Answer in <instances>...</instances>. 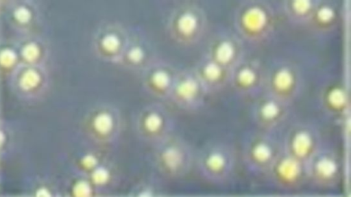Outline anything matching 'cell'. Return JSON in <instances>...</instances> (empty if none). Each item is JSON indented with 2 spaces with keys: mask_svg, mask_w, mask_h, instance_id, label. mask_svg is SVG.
<instances>
[{
  "mask_svg": "<svg viewBox=\"0 0 351 197\" xmlns=\"http://www.w3.org/2000/svg\"><path fill=\"white\" fill-rule=\"evenodd\" d=\"M265 75L261 61L245 57L230 72L229 86L238 96L254 99L265 91Z\"/></svg>",
  "mask_w": 351,
  "mask_h": 197,
  "instance_id": "cell-15",
  "label": "cell"
},
{
  "mask_svg": "<svg viewBox=\"0 0 351 197\" xmlns=\"http://www.w3.org/2000/svg\"><path fill=\"white\" fill-rule=\"evenodd\" d=\"M317 1L289 0L281 3V10L287 21L296 27H307Z\"/></svg>",
  "mask_w": 351,
  "mask_h": 197,
  "instance_id": "cell-22",
  "label": "cell"
},
{
  "mask_svg": "<svg viewBox=\"0 0 351 197\" xmlns=\"http://www.w3.org/2000/svg\"><path fill=\"white\" fill-rule=\"evenodd\" d=\"M86 137L95 146L104 148L115 143L123 129L121 110L112 103L102 102L90 107L82 120Z\"/></svg>",
  "mask_w": 351,
  "mask_h": 197,
  "instance_id": "cell-3",
  "label": "cell"
},
{
  "mask_svg": "<svg viewBox=\"0 0 351 197\" xmlns=\"http://www.w3.org/2000/svg\"><path fill=\"white\" fill-rule=\"evenodd\" d=\"M208 96L192 68L178 70L169 98L177 108L193 112L205 104Z\"/></svg>",
  "mask_w": 351,
  "mask_h": 197,
  "instance_id": "cell-14",
  "label": "cell"
},
{
  "mask_svg": "<svg viewBox=\"0 0 351 197\" xmlns=\"http://www.w3.org/2000/svg\"><path fill=\"white\" fill-rule=\"evenodd\" d=\"M300 66L288 59H278L266 67L264 92L292 105L304 88Z\"/></svg>",
  "mask_w": 351,
  "mask_h": 197,
  "instance_id": "cell-6",
  "label": "cell"
},
{
  "mask_svg": "<svg viewBox=\"0 0 351 197\" xmlns=\"http://www.w3.org/2000/svg\"><path fill=\"white\" fill-rule=\"evenodd\" d=\"M194 166L206 181L224 183L230 179L236 168L235 149L225 142L208 143L195 154Z\"/></svg>",
  "mask_w": 351,
  "mask_h": 197,
  "instance_id": "cell-5",
  "label": "cell"
},
{
  "mask_svg": "<svg viewBox=\"0 0 351 197\" xmlns=\"http://www.w3.org/2000/svg\"><path fill=\"white\" fill-rule=\"evenodd\" d=\"M305 168L307 183L322 189L337 186L343 175L339 155L324 145L306 163Z\"/></svg>",
  "mask_w": 351,
  "mask_h": 197,
  "instance_id": "cell-12",
  "label": "cell"
},
{
  "mask_svg": "<svg viewBox=\"0 0 351 197\" xmlns=\"http://www.w3.org/2000/svg\"><path fill=\"white\" fill-rule=\"evenodd\" d=\"M14 59V54L10 51H4L0 55V61L5 66L11 64Z\"/></svg>",
  "mask_w": 351,
  "mask_h": 197,
  "instance_id": "cell-28",
  "label": "cell"
},
{
  "mask_svg": "<svg viewBox=\"0 0 351 197\" xmlns=\"http://www.w3.org/2000/svg\"><path fill=\"white\" fill-rule=\"evenodd\" d=\"M282 151L281 141L274 133L255 129L243 138L241 157L249 172L265 175Z\"/></svg>",
  "mask_w": 351,
  "mask_h": 197,
  "instance_id": "cell-8",
  "label": "cell"
},
{
  "mask_svg": "<svg viewBox=\"0 0 351 197\" xmlns=\"http://www.w3.org/2000/svg\"><path fill=\"white\" fill-rule=\"evenodd\" d=\"M104 148H95L81 154L75 160V167L79 176L86 177L96 168L107 160L101 150Z\"/></svg>",
  "mask_w": 351,
  "mask_h": 197,
  "instance_id": "cell-24",
  "label": "cell"
},
{
  "mask_svg": "<svg viewBox=\"0 0 351 197\" xmlns=\"http://www.w3.org/2000/svg\"><path fill=\"white\" fill-rule=\"evenodd\" d=\"M291 106L263 92L254 99L250 116L256 129L275 133L289 120Z\"/></svg>",
  "mask_w": 351,
  "mask_h": 197,
  "instance_id": "cell-13",
  "label": "cell"
},
{
  "mask_svg": "<svg viewBox=\"0 0 351 197\" xmlns=\"http://www.w3.org/2000/svg\"><path fill=\"white\" fill-rule=\"evenodd\" d=\"M323 145L320 131L307 121L292 124L281 140L282 151L304 164Z\"/></svg>",
  "mask_w": 351,
  "mask_h": 197,
  "instance_id": "cell-10",
  "label": "cell"
},
{
  "mask_svg": "<svg viewBox=\"0 0 351 197\" xmlns=\"http://www.w3.org/2000/svg\"><path fill=\"white\" fill-rule=\"evenodd\" d=\"M208 27V16L198 3L186 1L176 6L169 13L166 32L176 44L183 47H193L205 37Z\"/></svg>",
  "mask_w": 351,
  "mask_h": 197,
  "instance_id": "cell-2",
  "label": "cell"
},
{
  "mask_svg": "<svg viewBox=\"0 0 351 197\" xmlns=\"http://www.w3.org/2000/svg\"><path fill=\"white\" fill-rule=\"evenodd\" d=\"M158 57L149 39L130 32V38L118 65L126 70L141 73Z\"/></svg>",
  "mask_w": 351,
  "mask_h": 197,
  "instance_id": "cell-18",
  "label": "cell"
},
{
  "mask_svg": "<svg viewBox=\"0 0 351 197\" xmlns=\"http://www.w3.org/2000/svg\"><path fill=\"white\" fill-rule=\"evenodd\" d=\"M29 16V12L25 8H19L16 12V17L21 22H26Z\"/></svg>",
  "mask_w": 351,
  "mask_h": 197,
  "instance_id": "cell-29",
  "label": "cell"
},
{
  "mask_svg": "<svg viewBox=\"0 0 351 197\" xmlns=\"http://www.w3.org/2000/svg\"><path fill=\"white\" fill-rule=\"evenodd\" d=\"M320 103L323 111L329 116L340 118L343 116L349 105L347 91L341 83H332L321 93Z\"/></svg>",
  "mask_w": 351,
  "mask_h": 197,
  "instance_id": "cell-20",
  "label": "cell"
},
{
  "mask_svg": "<svg viewBox=\"0 0 351 197\" xmlns=\"http://www.w3.org/2000/svg\"><path fill=\"white\" fill-rule=\"evenodd\" d=\"M339 19V10L335 2L317 1L307 27L315 34H328L337 27Z\"/></svg>",
  "mask_w": 351,
  "mask_h": 197,
  "instance_id": "cell-21",
  "label": "cell"
},
{
  "mask_svg": "<svg viewBox=\"0 0 351 197\" xmlns=\"http://www.w3.org/2000/svg\"><path fill=\"white\" fill-rule=\"evenodd\" d=\"M130 32L121 23L106 21L95 29L91 39L93 54L101 61L118 64Z\"/></svg>",
  "mask_w": 351,
  "mask_h": 197,
  "instance_id": "cell-9",
  "label": "cell"
},
{
  "mask_svg": "<svg viewBox=\"0 0 351 197\" xmlns=\"http://www.w3.org/2000/svg\"><path fill=\"white\" fill-rule=\"evenodd\" d=\"M195 156L188 142L173 133L153 146L152 161L160 175L178 179L189 172L194 166Z\"/></svg>",
  "mask_w": 351,
  "mask_h": 197,
  "instance_id": "cell-4",
  "label": "cell"
},
{
  "mask_svg": "<svg viewBox=\"0 0 351 197\" xmlns=\"http://www.w3.org/2000/svg\"><path fill=\"white\" fill-rule=\"evenodd\" d=\"M1 140H2V136L0 134V142H1Z\"/></svg>",
  "mask_w": 351,
  "mask_h": 197,
  "instance_id": "cell-30",
  "label": "cell"
},
{
  "mask_svg": "<svg viewBox=\"0 0 351 197\" xmlns=\"http://www.w3.org/2000/svg\"><path fill=\"white\" fill-rule=\"evenodd\" d=\"M96 193L111 188L117 181V172L107 159L86 177Z\"/></svg>",
  "mask_w": 351,
  "mask_h": 197,
  "instance_id": "cell-23",
  "label": "cell"
},
{
  "mask_svg": "<svg viewBox=\"0 0 351 197\" xmlns=\"http://www.w3.org/2000/svg\"><path fill=\"white\" fill-rule=\"evenodd\" d=\"M204 54L231 72L245 58V43L233 29L220 27L209 37Z\"/></svg>",
  "mask_w": 351,
  "mask_h": 197,
  "instance_id": "cell-11",
  "label": "cell"
},
{
  "mask_svg": "<svg viewBox=\"0 0 351 197\" xmlns=\"http://www.w3.org/2000/svg\"><path fill=\"white\" fill-rule=\"evenodd\" d=\"M232 25L245 44L263 45L269 42L276 31L277 12L267 1H242L233 12Z\"/></svg>",
  "mask_w": 351,
  "mask_h": 197,
  "instance_id": "cell-1",
  "label": "cell"
},
{
  "mask_svg": "<svg viewBox=\"0 0 351 197\" xmlns=\"http://www.w3.org/2000/svg\"><path fill=\"white\" fill-rule=\"evenodd\" d=\"M132 127L136 136L153 147L174 133V119L165 105L157 101L136 113Z\"/></svg>",
  "mask_w": 351,
  "mask_h": 197,
  "instance_id": "cell-7",
  "label": "cell"
},
{
  "mask_svg": "<svg viewBox=\"0 0 351 197\" xmlns=\"http://www.w3.org/2000/svg\"><path fill=\"white\" fill-rule=\"evenodd\" d=\"M39 81V75L34 70L27 71L23 76L21 84L24 89H31L35 87Z\"/></svg>",
  "mask_w": 351,
  "mask_h": 197,
  "instance_id": "cell-26",
  "label": "cell"
},
{
  "mask_svg": "<svg viewBox=\"0 0 351 197\" xmlns=\"http://www.w3.org/2000/svg\"><path fill=\"white\" fill-rule=\"evenodd\" d=\"M96 193L88 179L82 176L73 180L69 188V197H92Z\"/></svg>",
  "mask_w": 351,
  "mask_h": 197,
  "instance_id": "cell-25",
  "label": "cell"
},
{
  "mask_svg": "<svg viewBox=\"0 0 351 197\" xmlns=\"http://www.w3.org/2000/svg\"><path fill=\"white\" fill-rule=\"evenodd\" d=\"M192 68L208 95L219 93L229 86L230 72L204 54Z\"/></svg>",
  "mask_w": 351,
  "mask_h": 197,
  "instance_id": "cell-19",
  "label": "cell"
},
{
  "mask_svg": "<svg viewBox=\"0 0 351 197\" xmlns=\"http://www.w3.org/2000/svg\"><path fill=\"white\" fill-rule=\"evenodd\" d=\"M265 176L272 185L284 190L298 189L307 183L305 164L283 151Z\"/></svg>",
  "mask_w": 351,
  "mask_h": 197,
  "instance_id": "cell-17",
  "label": "cell"
},
{
  "mask_svg": "<svg viewBox=\"0 0 351 197\" xmlns=\"http://www.w3.org/2000/svg\"><path fill=\"white\" fill-rule=\"evenodd\" d=\"M178 70L169 62L158 57L141 73L143 89L158 101H168Z\"/></svg>",
  "mask_w": 351,
  "mask_h": 197,
  "instance_id": "cell-16",
  "label": "cell"
},
{
  "mask_svg": "<svg viewBox=\"0 0 351 197\" xmlns=\"http://www.w3.org/2000/svg\"><path fill=\"white\" fill-rule=\"evenodd\" d=\"M38 53V48L34 44L27 45L23 50V55L29 60H34Z\"/></svg>",
  "mask_w": 351,
  "mask_h": 197,
  "instance_id": "cell-27",
  "label": "cell"
}]
</instances>
